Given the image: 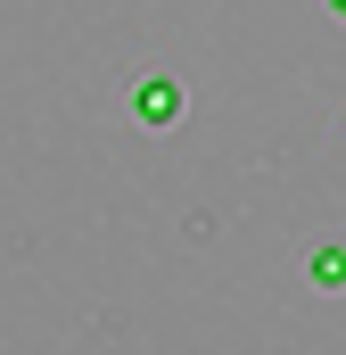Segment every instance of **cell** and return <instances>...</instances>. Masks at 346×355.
I'll return each instance as SVG.
<instances>
[{
	"mask_svg": "<svg viewBox=\"0 0 346 355\" xmlns=\"http://www.w3.org/2000/svg\"><path fill=\"white\" fill-rule=\"evenodd\" d=\"M305 281L313 289H346V240H313L305 248Z\"/></svg>",
	"mask_w": 346,
	"mask_h": 355,
	"instance_id": "cell-2",
	"label": "cell"
},
{
	"mask_svg": "<svg viewBox=\"0 0 346 355\" xmlns=\"http://www.w3.org/2000/svg\"><path fill=\"white\" fill-rule=\"evenodd\" d=\"M330 17H346V0H330Z\"/></svg>",
	"mask_w": 346,
	"mask_h": 355,
	"instance_id": "cell-3",
	"label": "cell"
},
{
	"mask_svg": "<svg viewBox=\"0 0 346 355\" xmlns=\"http://www.w3.org/2000/svg\"><path fill=\"white\" fill-rule=\"evenodd\" d=\"M181 107H190V91L173 83V75H149V83H132V116H140L149 132H165V124H181Z\"/></svg>",
	"mask_w": 346,
	"mask_h": 355,
	"instance_id": "cell-1",
	"label": "cell"
}]
</instances>
